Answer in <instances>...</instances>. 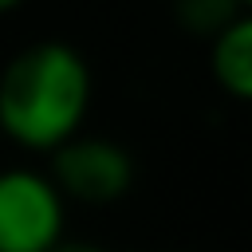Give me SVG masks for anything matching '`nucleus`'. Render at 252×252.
Wrapping results in <instances>:
<instances>
[{
	"label": "nucleus",
	"instance_id": "nucleus-1",
	"mask_svg": "<svg viewBox=\"0 0 252 252\" xmlns=\"http://www.w3.org/2000/svg\"><path fill=\"white\" fill-rule=\"evenodd\" d=\"M91 91V67L71 43H32L0 71V130L24 150L51 154L79 134Z\"/></svg>",
	"mask_w": 252,
	"mask_h": 252
},
{
	"label": "nucleus",
	"instance_id": "nucleus-2",
	"mask_svg": "<svg viewBox=\"0 0 252 252\" xmlns=\"http://www.w3.org/2000/svg\"><path fill=\"white\" fill-rule=\"evenodd\" d=\"M67 205L47 173L0 169V252H51L63 240Z\"/></svg>",
	"mask_w": 252,
	"mask_h": 252
},
{
	"label": "nucleus",
	"instance_id": "nucleus-3",
	"mask_svg": "<svg viewBox=\"0 0 252 252\" xmlns=\"http://www.w3.org/2000/svg\"><path fill=\"white\" fill-rule=\"evenodd\" d=\"M47 177L63 201L114 205L134 185V158L110 138L75 134L51 150V173Z\"/></svg>",
	"mask_w": 252,
	"mask_h": 252
},
{
	"label": "nucleus",
	"instance_id": "nucleus-4",
	"mask_svg": "<svg viewBox=\"0 0 252 252\" xmlns=\"http://www.w3.org/2000/svg\"><path fill=\"white\" fill-rule=\"evenodd\" d=\"M209 71L224 94H232L240 102L252 94V20H248V12L213 35Z\"/></svg>",
	"mask_w": 252,
	"mask_h": 252
},
{
	"label": "nucleus",
	"instance_id": "nucleus-5",
	"mask_svg": "<svg viewBox=\"0 0 252 252\" xmlns=\"http://www.w3.org/2000/svg\"><path fill=\"white\" fill-rule=\"evenodd\" d=\"M173 4H177L181 20L193 32H205V35H217L236 16H244V4H236V0H173Z\"/></svg>",
	"mask_w": 252,
	"mask_h": 252
},
{
	"label": "nucleus",
	"instance_id": "nucleus-6",
	"mask_svg": "<svg viewBox=\"0 0 252 252\" xmlns=\"http://www.w3.org/2000/svg\"><path fill=\"white\" fill-rule=\"evenodd\" d=\"M51 252H106L102 244H91V240H59Z\"/></svg>",
	"mask_w": 252,
	"mask_h": 252
},
{
	"label": "nucleus",
	"instance_id": "nucleus-7",
	"mask_svg": "<svg viewBox=\"0 0 252 252\" xmlns=\"http://www.w3.org/2000/svg\"><path fill=\"white\" fill-rule=\"evenodd\" d=\"M24 0H0V12H12V8H20Z\"/></svg>",
	"mask_w": 252,
	"mask_h": 252
},
{
	"label": "nucleus",
	"instance_id": "nucleus-8",
	"mask_svg": "<svg viewBox=\"0 0 252 252\" xmlns=\"http://www.w3.org/2000/svg\"><path fill=\"white\" fill-rule=\"evenodd\" d=\"M236 4H244V8H248V0H236Z\"/></svg>",
	"mask_w": 252,
	"mask_h": 252
}]
</instances>
